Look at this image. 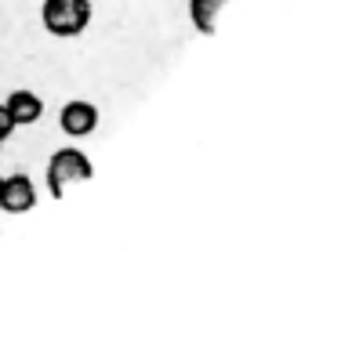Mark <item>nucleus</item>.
Returning a JSON list of instances; mask_svg holds the SVG:
<instances>
[{"mask_svg":"<svg viewBox=\"0 0 363 344\" xmlns=\"http://www.w3.org/2000/svg\"><path fill=\"white\" fill-rule=\"evenodd\" d=\"M40 18L51 37H80L91 22V0H44Z\"/></svg>","mask_w":363,"mask_h":344,"instance_id":"nucleus-1","label":"nucleus"},{"mask_svg":"<svg viewBox=\"0 0 363 344\" xmlns=\"http://www.w3.org/2000/svg\"><path fill=\"white\" fill-rule=\"evenodd\" d=\"M87 178H91V160L80 149H58V152H51V160H48V193L55 200H62L69 185H80Z\"/></svg>","mask_w":363,"mask_h":344,"instance_id":"nucleus-2","label":"nucleus"},{"mask_svg":"<svg viewBox=\"0 0 363 344\" xmlns=\"http://www.w3.org/2000/svg\"><path fill=\"white\" fill-rule=\"evenodd\" d=\"M33 207H37V185L29 181V174H11L0 181V210L26 214Z\"/></svg>","mask_w":363,"mask_h":344,"instance_id":"nucleus-3","label":"nucleus"},{"mask_svg":"<svg viewBox=\"0 0 363 344\" xmlns=\"http://www.w3.org/2000/svg\"><path fill=\"white\" fill-rule=\"evenodd\" d=\"M58 123H62V131L69 138H87L99 127V109L91 102H66L62 113H58Z\"/></svg>","mask_w":363,"mask_h":344,"instance_id":"nucleus-4","label":"nucleus"},{"mask_svg":"<svg viewBox=\"0 0 363 344\" xmlns=\"http://www.w3.org/2000/svg\"><path fill=\"white\" fill-rule=\"evenodd\" d=\"M8 116L15 120V127H29V123H37L40 113H44V102L33 95V91H11L8 102H4Z\"/></svg>","mask_w":363,"mask_h":344,"instance_id":"nucleus-5","label":"nucleus"},{"mask_svg":"<svg viewBox=\"0 0 363 344\" xmlns=\"http://www.w3.org/2000/svg\"><path fill=\"white\" fill-rule=\"evenodd\" d=\"M225 4H229V0H189V18H193V25L200 29V33H211Z\"/></svg>","mask_w":363,"mask_h":344,"instance_id":"nucleus-6","label":"nucleus"},{"mask_svg":"<svg viewBox=\"0 0 363 344\" xmlns=\"http://www.w3.org/2000/svg\"><path fill=\"white\" fill-rule=\"evenodd\" d=\"M15 131V120L8 116V109H4V102H0V142H4L8 134Z\"/></svg>","mask_w":363,"mask_h":344,"instance_id":"nucleus-7","label":"nucleus"},{"mask_svg":"<svg viewBox=\"0 0 363 344\" xmlns=\"http://www.w3.org/2000/svg\"><path fill=\"white\" fill-rule=\"evenodd\" d=\"M0 145H4V142H0ZM0 152H4V149H0Z\"/></svg>","mask_w":363,"mask_h":344,"instance_id":"nucleus-8","label":"nucleus"},{"mask_svg":"<svg viewBox=\"0 0 363 344\" xmlns=\"http://www.w3.org/2000/svg\"><path fill=\"white\" fill-rule=\"evenodd\" d=\"M0 181H4V174H0Z\"/></svg>","mask_w":363,"mask_h":344,"instance_id":"nucleus-9","label":"nucleus"}]
</instances>
